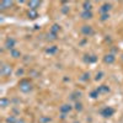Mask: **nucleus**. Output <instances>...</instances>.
I'll return each instance as SVG.
<instances>
[{"instance_id": "1", "label": "nucleus", "mask_w": 123, "mask_h": 123, "mask_svg": "<svg viewBox=\"0 0 123 123\" xmlns=\"http://www.w3.org/2000/svg\"><path fill=\"white\" fill-rule=\"evenodd\" d=\"M20 90H21L22 92H30L31 90H32V85H31L30 80H22L21 83H20Z\"/></svg>"}, {"instance_id": "2", "label": "nucleus", "mask_w": 123, "mask_h": 123, "mask_svg": "<svg viewBox=\"0 0 123 123\" xmlns=\"http://www.w3.org/2000/svg\"><path fill=\"white\" fill-rule=\"evenodd\" d=\"M15 44H16L15 38H12V37H7V38H6V41H5V47H6L7 49H10V50L15 49V48H14Z\"/></svg>"}, {"instance_id": "3", "label": "nucleus", "mask_w": 123, "mask_h": 123, "mask_svg": "<svg viewBox=\"0 0 123 123\" xmlns=\"http://www.w3.org/2000/svg\"><path fill=\"white\" fill-rule=\"evenodd\" d=\"M113 113H115V110L112 107H105L104 110H101V115L104 117H111Z\"/></svg>"}, {"instance_id": "4", "label": "nucleus", "mask_w": 123, "mask_h": 123, "mask_svg": "<svg viewBox=\"0 0 123 123\" xmlns=\"http://www.w3.org/2000/svg\"><path fill=\"white\" fill-rule=\"evenodd\" d=\"M11 71H12V69H11L10 65H3L1 69H0V73H1V75H4V76H9L10 74H11Z\"/></svg>"}, {"instance_id": "5", "label": "nucleus", "mask_w": 123, "mask_h": 123, "mask_svg": "<svg viewBox=\"0 0 123 123\" xmlns=\"http://www.w3.org/2000/svg\"><path fill=\"white\" fill-rule=\"evenodd\" d=\"M81 32H83V35H85V36H91L92 33H94V30H92L91 26L85 25V26L81 27Z\"/></svg>"}, {"instance_id": "6", "label": "nucleus", "mask_w": 123, "mask_h": 123, "mask_svg": "<svg viewBox=\"0 0 123 123\" xmlns=\"http://www.w3.org/2000/svg\"><path fill=\"white\" fill-rule=\"evenodd\" d=\"M111 7H112V5L108 4V3L102 4V5H101V9H100V12H101V14H108V11L111 10Z\"/></svg>"}, {"instance_id": "7", "label": "nucleus", "mask_w": 123, "mask_h": 123, "mask_svg": "<svg viewBox=\"0 0 123 123\" xmlns=\"http://www.w3.org/2000/svg\"><path fill=\"white\" fill-rule=\"evenodd\" d=\"M115 60H116V58H115L113 54H106L105 58H104V62H105V63H107V64H112Z\"/></svg>"}, {"instance_id": "8", "label": "nucleus", "mask_w": 123, "mask_h": 123, "mask_svg": "<svg viewBox=\"0 0 123 123\" xmlns=\"http://www.w3.org/2000/svg\"><path fill=\"white\" fill-rule=\"evenodd\" d=\"M41 5V1H35V0H32V1H28V7L30 10H37V7Z\"/></svg>"}, {"instance_id": "9", "label": "nucleus", "mask_w": 123, "mask_h": 123, "mask_svg": "<svg viewBox=\"0 0 123 123\" xmlns=\"http://www.w3.org/2000/svg\"><path fill=\"white\" fill-rule=\"evenodd\" d=\"M71 111V106L70 105H63L60 107V112L63 115H65V113H69V112Z\"/></svg>"}, {"instance_id": "10", "label": "nucleus", "mask_w": 123, "mask_h": 123, "mask_svg": "<svg viewBox=\"0 0 123 123\" xmlns=\"http://www.w3.org/2000/svg\"><path fill=\"white\" fill-rule=\"evenodd\" d=\"M27 15H28V17H30V18H36V17H38V12H37V10H28Z\"/></svg>"}, {"instance_id": "11", "label": "nucleus", "mask_w": 123, "mask_h": 123, "mask_svg": "<svg viewBox=\"0 0 123 123\" xmlns=\"http://www.w3.org/2000/svg\"><path fill=\"white\" fill-rule=\"evenodd\" d=\"M81 17L85 20H90V18H92V12L91 11H83L81 12Z\"/></svg>"}, {"instance_id": "12", "label": "nucleus", "mask_w": 123, "mask_h": 123, "mask_svg": "<svg viewBox=\"0 0 123 123\" xmlns=\"http://www.w3.org/2000/svg\"><path fill=\"white\" fill-rule=\"evenodd\" d=\"M83 7H84V11H91L92 4L89 3V1H84V3H83Z\"/></svg>"}, {"instance_id": "13", "label": "nucleus", "mask_w": 123, "mask_h": 123, "mask_svg": "<svg viewBox=\"0 0 123 123\" xmlns=\"http://www.w3.org/2000/svg\"><path fill=\"white\" fill-rule=\"evenodd\" d=\"M12 1H1L0 3V6H1V9H7L10 6H12Z\"/></svg>"}, {"instance_id": "14", "label": "nucleus", "mask_w": 123, "mask_h": 123, "mask_svg": "<svg viewBox=\"0 0 123 123\" xmlns=\"http://www.w3.org/2000/svg\"><path fill=\"white\" fill-rule=\"evenodd\" d=\"M96 90L100 92V94H101V92H108V91H110L108 86H106V85H101V86H98Z\"/></svg>"}, {"instance_id": "15", "label": "nucleus", "mask_w": 123, "mask_h": 123, "mask_svg": "<svg viewBox=\"0 0 123 123\" xmlns=\"http://www.w3.org/2000/svg\"><path fill=\"white\" fill-rule=\"evenodd\" d=\"M60 30V26L59 25H57V24H54L53 26H52V28H50V33H53V35H57V32Z\"/></svg>"}, {"instance_id": "16", "label": "nucleus", "mask_w": 123, "mask_h": 123, "mask_svg": "<svg viewBox=\"0 0 123 123\" xmlns=\"http://www.w3.org/2000/svg\"><path fill=\"white\" fill-rule=\"evenodd\" d=\"M10 54H11V57H14V58H18L20 55H21V52L17 50V49H12V50H10Z\"/></svg>"}, {"instance_id": "17", "label": "nucleus", "mask_w": 123, "mask_h": 123, "mask_svg": "<svg viewBox=\"0 0 123 123\" xmlns=\"http://www.w3.org/2000/svg\"><path fill=\"white\" fill-rule=\"evenodd\" d=\"M57 50H58L57 46H52V47H49V48L47 49V53H48V54H54Z\"/></svg>"}, {"instance_id": "18", "label": "nucleus", "mask_w": 123, "mask_h": 123, "mask_svg": "<svg viewBox=\"0 0 123 123\" xmlns=\"http://www.w3.org/2000/svg\"><path fill=\"white\" fill-rule=\"evenodd\" d=\"M86 58H85V60L86 62H89V63H94V62H96V57L95 55H85Z\"/></svg>"}, {"instance_id": "19", "label": "nucleus", "mask_w": 123, "mask_h": 123, "mask_svg": "<svg viewBox=\"0 0 123 123\" xmlns=\"http://www.w3.org/2000/svg\"><path fill=\"white\" fill-rule=\"evenodd\" d=\"M9 104H10V101L7 98H1V100H0V105H1L3 107H6Z\"/></svg>"}, {"instance_id": "20", "label": "nucleus", "mask_w": 123, "mask_h": 123, "mask_svg": "<svg viewBox=\"0 0 123 123\" xmlns=\"http://www.w3.org/2000/svg\"><path fill=\"white\" fill-rule=\"evenodd\" d=\"M75 110L76 111H81L83 110V104H81V102H76L75 104Z\"/></svg>"}, {"instance_id": "21", "label": "nucleus", "mask_w": 123, "mask_h": 123, "mask_svg": "<svg viewBox=\"0 0 123 123\" xmlns=\"http://www.w3.org/2000/svg\"><path fill=\"white\" fill-rule=\"evenodd\" d=\"M16 121H17V119H16V118H15L14 116H10V117H9V118L6 119V122H7V123H15Z\"/></svg>"}, {"instance_id": "22", "label": "nucleus", "mask_w": 123, "mask_h": 123, "mask_svg": "<svg viewBox=\"0 0 123 123\" xmlns=\"http://www.w3.org/2000/svg\"><path fill=\"white\" fill-rule=\"evenodd\" d=\"M98 95H100V92H98L97 90H95V91H92V92H91V97H92V98H96Z\"/></svg>"}, {"instance_id": "23", "label": "nucleus", "mask_w": 123, "mask_h": 123, "mask_svg": "<svg viewBox=\"0 0 123 123\" xmlns=\"http://www.w3.org/2000/svg\"><path fill=\"white\" fill-rule=\"evenodd\" d=\"M102 76H104V73H102V71H100V73H97V74H96L95 80H97V81H98V80H101V79H102Z\"/></svg>"}, {"instance_id": "24", "label": "nucleus", "mask_w": 123, "mask_h": 123, "mask_svg": "<svg viewBox=\"0 0 123 123\" xmlns=\"http://www.w3.org/2000/svg\"><path fill=\"white\" fill-rule=\"evenodd\" d=\"M108 17H110V15H108V14H102V15H101V20H102V21L107 20Z\"/></svg>"}, {"instance_id": "25", "label": "nucleus", "mask_w": 123, "mask_h": 123, "mask_svg": "<svg viewBox=\"0 0 123 123\" xmlns=\"http://www.w3.org/2000/svg\"><path fill=\"white\" fill-rule=\"evenodd\" d=\"M57 35H53V33H49L48 35V39H52V41H54V39H57V37H55Z\"/></svg>"}, {"instance_id": "26", "label": "nucleus", "mask_w": 123, "mask_h": 123, "mask_svg": "<svg viewBox=\"0 0 123 123\" xmlns=\"http://www.w3.org/2000/svg\"><path fill=\"white\" fill-rule=\"evenodd\" d=\"M89 78H90V74H89V73H85V74H84V76L81 78V80H83V81H85V80H87Z\"/></svg>"}, {"instance_id": "27", "label": "nucleus", "mask_w": 123, "mask_h": 123, "mask_svg": "<svg viewBox=\"0 0 123 123\" xmlns=\"http://www.w3.org/2000/svg\"><path fill=\"white\" fill-rule=\"evenodd\" d=\"M62 11H63V12H64V14H67V12H68V11H69V9H68V7H67V6H64V7H63V9H62Z\"/></svg>"}, {"instance_id": "28", "label": "nucleus", "mask_w": 123, "mask_h": 123, "mask_svg": "<svg viewBox=\"0 0 123 123\" xmlns=\"http://www.w3.org/2000/svg\"><path fill=\"white\" fill-rule=\"evenodd\" d=\"M24 74V69H18L17 70V75H22Z\"/></svg>"}, {"instance_id": "29", "label": "nucleus", "mask_w": 123, "mask_h": 123, "mask_svg": "<svg viewBox=\"0 0 123 123\" xmlns=\"http://www.w3.org/2000/svg\"><path fill=\"white\" fill-rule=\"evenodd\" d=\"M15 123H25V121H24V119L21 118V119H17V121H16Z\"/></svg>"}, {"instance_id": "30", "label": "nucleus", "mask_w": 123, "mask_h": 123, "mask_svg": "<svg viewBox=\"0 0 123 123\" xmlns=\"http://www.w3.org/2000/svg\"><path fill=\"white\" fill-rule=\"evenodd\" d=\"M50 121V118H43L42 119V122H49Z\"/></svg>"}]
</instances>
